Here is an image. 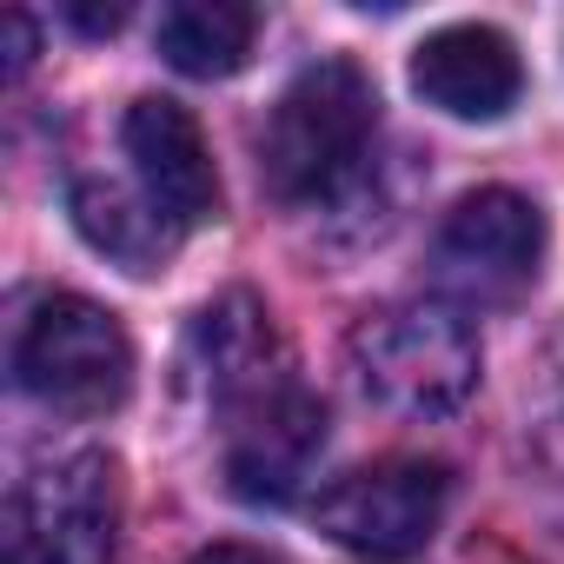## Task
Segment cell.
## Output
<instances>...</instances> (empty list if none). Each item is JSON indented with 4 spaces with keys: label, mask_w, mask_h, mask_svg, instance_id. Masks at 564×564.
I'll return each instance as SVG.
<instances>
[{
    "label": "cell",
    "mask_w": 564,
    "mask_h": 564,
    "mask_svg": "<svg viewBox=\"0 0 564 564\" xmlns=\"http://www.w3.org/2000/svg\"><path fill=\"white\" fill-rule=\"evenodd\" d=\"M379 133V94L352 61H319L279 94L259 133V180L286 206L333 199Z\"/></svg>",
    "instance_id": "1"
},
{
    "label": "cell",
    "mask_w": 564,
    "mask_h": 564,
    "mask_svg": "<svg viewBox=\"0 0 564 564\" xmlns=\"http://www.w3.org/2000/svg\"><path fill=\"white\" fill-rule=\"evenodd\" d=\"M14 386L67 419H100L133 392V346L107 306L47 293L14 326Z\"/></svg>",
    "instance_id": "2"
},
{
    "label": "cell",
    "mask_w": 564,
    "mask_h": 564,
    "mask_svg": "<svg viewBox=\"0 0 564 564\" xmlns=\"http://www.w3.org/2000/svg\"><path fill=\"white\" fill-rule=\"evenodd\" d=\"M346 352H352L366 399L405 419L458 412L478 386V339L445 306H379L352 326Z\"/></svg>",
    "instance_id": "3"
},
{
    "label": "cell",
    "mask_w": 564,
    "mask_h": 564,
    "mask_svg": "<svg viewBox=\"0 0 564 564\" xmlns=\"http://www.w3.org/2000/svg\"><path fill=\"white\" fill-rule=\"evenodd\" d=\"M120 465L74 452L14 491V564H113L120 557Z\"/></svg>",
    "instance_id": "4"
},
{
    "label": "cell",
    "mask_w": 564,
    "mask_h": 564,
    "mask_svg": "<svg viewBox=\"0 0 564 564\" xmlns=\"http://www.w3.org/2000/svg\"><path fill=\"white\" fill-rule=\"evenodd\" d=\"M544 259V213L511 193V186H478L465 193L438 239H432V265H438V286L471 300V306H505L518 300Z\"/></svg>",
    "instance_id": "5"
},
{
    "label": "cell",
    "mask_w": 564,
    "mask_h": 564,
    "mask_svg": "<svg viewBox=\"0 0 564 564\" xmlns=\"http://www.w3.org/2000/svg\"><path fill=\"white\" fill-rule=\"evenodd\" d=\"M445 498H452V471L438 458H379V465H359L339 485H326L313 518L346 551L412 557V551L432 544V531L445 518Z\"/></svg>",
    "instance_id": "6"
},
{
    "label": "cell",
    "mask_w": 564,
    "mask_h": 564,
    "mask_svg": "<svg viewBox=\"0 0 564 564\" xmlns=\"http://www.w3.org/2000/svg\"><path fill=\"white\" fill-rule=\"evenodd\" d=\"M326 445V405L293 379L226 412V485L246 505H286Z\"/></svg>",
    "instance_id": "7"
},
{
    "label": "cell",
    "mask_w": 564,
    "mask_h": 564,
    "mask_svg": "<svg viewBox=\"0 0 564 564\" xmlns=\"http://www.w3.org/2000/svg\"><path fill=\"white\" fill-rule=\"evenodd\" d=\"M120 140H127V160H133L140 186H147V199L180 232L219 219V173H213L206 133L180 100H160V94L133 100L127 120H120Z\"/></svg>",
    "instance_id": "8"
},
{
    "label": "cell",
    "mask_w": 564,
    "mask_h": 564,
    "mask_svg": "<svg viewBox=\"0 0 564 564\" xmlns=\"http://www.w3.org/2000/svg\"><path fill=\"white\" fill-rule=\"evenodd\" d=\"M193 359L219 412H239L279 386H293V359L279 346V326L252 293H226L193 319Z\"/></svg>",
    "instance_id": "9"
},
{
    "label": "cell",
    "mask_w": 564,
    "mask_h": 564,
    "mask_svg": "<svg viewBox=\"0 0 564 564\" xmlns=\"http://www.w3.org/2000/svg\"><path fill=\"white\" fill-rule=\"evenodd\" d=\"M412 87L425 94V107H438L452 120H498V113H511L524 67L498 28H438L412 54Z\"/></svg>",
    "instance_id": "10"
},
{
    "label": "cell",
    "mask_w": 564,
    "mask_h": 564,
    "mask_svg": "<svg viewBox=\"0 0 564 564\" xmlns=\"http://www.w3.org/2000/svg\"><path fill=\"white\" fill-rule=\"evenodd\" d=\"M259 34V14L239 8V0H173L160 14V61L180 67L186 80H226L246 67Z\"/></svg>",
    "instance_id": "11"
},
{
    "label": "cell",
    "mask_w": 564,
    "mask_h": 564,
    "mask_svg": "<svg viewBox=\"0 0 564 564\" xmlns=\"http://www.w3.org/2000/svg\"><path fill=\"white\" fill-rule=\"evenodd\" d=\"M67 206H74V226H80L107 259H120V265H133V272H153V265L173 252V239H180V226H173L153 199H133L120 180H100V173L74 180Z\"/></svg>",
    "instance_id": "12"
},
{
    "label": "cell",
    "mask_w": 564,
    "mask_h": 564,
    "mask_svg": "<svg viewBox=\"0 0 564 564\" xmlns=\"http://www.w3.org/2000/svg\"><path fill=\"white\" fill-rule=\"evenodd\" d=\"M67 21H74L80 34H113V28L127 21V8H120V0H107V8H87V0H67Z\"/></svg>",
    "instance_id": "13"
},
{
    "label": "cell",
    "mask_w": 564,
    "mask_h": 564,
    "mask_svg": "<svg viewBox=\"0 0 564 564\" xmlns=\"http://www.w3.org/2000/svg\"><path fill=\"white\" fill-rule=\"evenodd\" d=\"M28 67H34V21L8 14V74H28Z\"/></svg>",
    "instance_id": "14"
},
{
    "label": "cell",
    "mask_w": 564,
    "mask_h": 564,
    "mask_svg": "<svg viewBox=\"0 0 564 564\" xmlns=\"http://www.w3.org/2000/svg\"><path fill=\"white\" fill-rule=\"evenodd\" d=\"M186 564H279V557L259 551V544H213V551H199V557H186Z\"/></svg>",
    "instance_id": "15"
}]
</instances>
